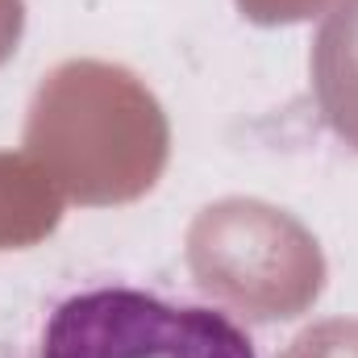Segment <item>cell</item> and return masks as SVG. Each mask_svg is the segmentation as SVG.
I'll return each mask as SVG.
<instances>
[{"label":"cell","instance_id":"cell-1","mask_svg":"<svg viewBox=\"0 0 358 358\" xmlns=\"http://www.w3.org/2000/svg\"><path fill=\"white\" fill-rule=\"evenodd\" d=\"M25 155L76 204H134L167 171L171 121L129 67L67 59L29 100Z\"/></svg>","mask_w":358,"mask_h":358},{"label":"cell","instance_id":"cell-2","mask_svg":"<svg viewBox=\"0 0 358 358\" xmlns=\"http://www.w3.org/2000/svg\"><path fill=\"white\" fill-rule=\"evenodd\" d=\"M183 259L204 296L246 321L304 317L329 275L313 229L259 196L204 204L187 225Z\"/></svg>","mask_w":358,"mask_h":358},{"label":"cell","instance_id":"cell-3","mask_svg":"<svg viewBox=\"0 0 358 358\" xmlns=\"http://www.w3.org/2000/svg\"><path fill=\"white\" fill-rule=\"evenodd\" d=\"M34 358H255V342L217 308L100 283L55 304Z\"/></svg>","mask_w":358,"mask_h":358},{"label":"cell","instance_id":"cell-4","mask_svg":"<svg viewBox=\"0 0 358 358\" xmlns=\"http://www.w3.org/2000/svg\"><path fill=\"white\" fill-rule=\"evenodd\" d=\"M308 71L325 125L358 150V0H338L325 13L313 38Z\"/></svg>","mask_w":358,"mask_h":358},{"label":"cell","instance_id":"cell-5","mask_svg":"<svg viewBox=\"0 0 358 358\" xmlns=\"http://www.w3.org/2000/svg\"><path fill=\"white\" fill-rule=\"evenodd\" d=\"M67 196L25 150H0V250H29L63 221Z\"/></svg>","mask_w":358,"mask_h":358},{"label":"cell","instance_id":"cell-6","mask_svg":"<svg viewBox=\"0 0 358 358\" xmlns=\"http://www.w3.org/2000/svg\"><path fill=\"white\" fill-rule=\"evenodd\" d=\"M279 358H358V321L355 317L317 321L304 334H296Z\"/></svg>","mask_w":358,"mask_h":358},{"label":"cell","instance_id":"cell-7","mask_svg":"<svg viewBox=\"0 0 358 358\" xmlns=\"http://www.w3.org/2000/svg\"><path fill=\"white\" fill-rule=\"evenodd\" d=\"M238 13L250 21V25H296V21H313L321 13H329L338 0H234Z\"/></svg>","mask_w":358,"mask_h":358},{"label":"cell","instance_id":"cell-8","mask_svg":"<svg viewBox=\"0 0 358 358\" xmlns=\"http://www.w3.org/2000/svg\"><path fill=\"white\" fill-rule=\"evenodd\" d=\"M25 34V0H0V67L17 55Z\"/></svg>","mask_w":358,"mask_h":358}]
</instances>
